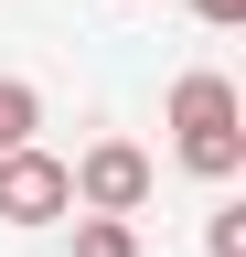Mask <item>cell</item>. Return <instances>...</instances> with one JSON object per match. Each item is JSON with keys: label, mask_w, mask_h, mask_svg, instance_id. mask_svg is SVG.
Listing matches in <instances>:
<instances>
[{"label": "cell", "mask_w": 246, "mask_h": 257, "mask_svg": "<svg viewBox=\"0 0 246 257\" xmlns=\"http://www.w3.org/2000/svg\"><path fill=\"white\" fill-rule=\"evenodd\" d=\"M33 128H43V96L22 86V75H0V150H22Z\"/></svg>", "instance_id": "5"}, {"label": "cell", "mask_w": 246, "mask_h": 257, "mask_svg": "<svg viewBox=\"0 0 246 257\" xmlns=\"http://www.w3.org/2000/svg\"><path fill=\"white\" fill-rule=\"evenodd\" d=\"M203 257H246V204H214V225H203Z\"/></svg>", "instance_id": "6"}, {"label": "cell", "mask_w": 246, "mask_h": 257, "mask_svg": "<svg viewBox=\"0 0 246 257\" xmlns=\"http://www.w3.org/2000/svg\"><path fill=\"white\" fill-rule=\"evenodd\" d=\"M75 214V182H65V161H54L43 140H22V150H0V225H65Z\"/></svg>", "instance_id": "2"}, {"label": "cell", "mask_w": 246, "mask_h": 257, "mask_svg": "<svg viewBox=\"0 0 246 257\" xmlns=\"http://www.w3.org/2000/svg\"><path fill=\"white\" fill-rule=\"evenodd\" d=\"M161 128H171V161H182L193 182H235V172H246V96H235V75H214V64L171 75Z\"/></svg>", "instance_id": "1"}, {"label": "cell", "mask_w": 246, "mask_h": 257, "mask_svg": "<svg viewBox=\"0 0 246 257\" xmlns=\"http://www.w3.org/2000/svg\"><path fill=\"white\" fill-rule=\"evenodd\" d=\"M65 182H75V214H139L150 204V150L139 140H97V150L65 161Z\"/></svg>", "instance_id": "3"}, {"label": "cell", "mask_w": 246, "mask_h": 257, "mask_svg": "<svg viewBox=\"0 0 246 257\" xmlns=\"http://www.w3.org/2000/svg\"><path fill=\"white\" fill-rule=\"evenodd\" d=\"M75 257H139V225L129 214H75Z\"/></svg>", "instance_id": "4"}, {"label": "cell", "mask_w": 246, "mask_h": 257, "mask_svg": "<svg viewBox=\"0 0 246 257\" xmlns=\"http://www.w3.org/2000/svg\"><path fill=\"white\" fill-rule=\"evenodd\" d=\"M182 11H193V22H214V32H235V22H246V0H182Z\"/></svg>", "instance_id": "7"}]
</instances>
